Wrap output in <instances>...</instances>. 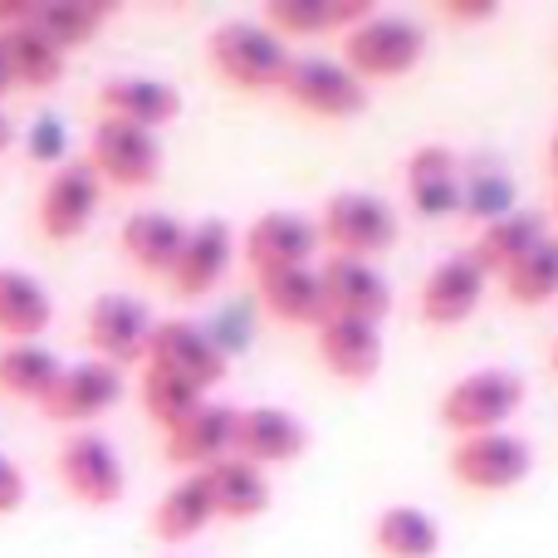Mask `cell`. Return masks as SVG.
Instances as JSON below:
<instances>
[{"instance_id":"484cf974","label":"cell","mask_w":558,"mask_h":558,"mask_svg":"<svg viewBox=\"0 0 558 558\" xmlns=\"http://www.w3.org/2000/svg\"><path fill=\"white\" fill-rule=\"evenodd\" d=\"M182 241H186V221H177L172 211H133L118 226V251L143 275H162V279L172 275Z\"/></svg>"},{"instance_id":"e575fe53","label":"cell","mask_w":558,"mask_h":558,"mask_svg":"<svg viewBox=\"0 0 558 558\" xmlns=\"http://www.w3.org/2000/svg\"><path fill=\"white\" fill-rule=\"evenodd\" d=\"M514 211V177L500 172V167H461V216L475 221V231L500 216Z\"/></svg>"},{"instance_id":"44dd1931","label":"cell","mask_w":558,"mask_h":558,"mask_svg":"<svg viewBox=\"0 0 558 558\" xmlns=\"http://www.w3.org/2000/svg\"><path fill=\"white\" fill-rule=\"evenodd\" d=\"M94 104L104 118L147 128V133H162V128H172L182 118V94L167 78L153 74H113L108 84H98Z\"/></svg>"},{"instance_id":"8fae6325","label":"cell","mask_w":558,"mask_h":558,"mask_svg":"<svg viewBox=\"0 0 558 558\" xmlns=\"http://www.w3.org/2000/svg\"><path fill=\"white\" fill-rule=\"evenodd\" d=\"M98 206H104V182L94 177V167H88L84 157H74V162L54 167V172L45 177L39 202H35V226L45 241L69 245L88 231Z\"/></svg>"},{"instance_id":"30bf717a","label":"cell","mask_w":558,"mask_h":558,"mask_svg":"<svg viewBox=\"0 0 558 558\" xmlns=\"http://www.w3.org/2000/svg\"><path fill=\"white\" fill-rule=\"evenodd\" d=\"M128 392L123 367L104 363V357H84V363H64L59 383L49 387V397L35 407L45 422L59 426H88L98 416H108Z\"/></svg>"},{"instance_id":"f546056e","label":"cell","mask_w":558,"mask_h":558,"mask_svg":"<svg viewBox=\"0 0 558 558\" xmlns=\"http://www.w3.org/2000/svg\"><path fill=\"white\" fill-rule=\"evenodd\" d=\"M0 45H5L10 59V74H15V88L25 94H45L64 78L69 54L54 45L49 35H39L35 25H15V29H0Z\"/></svg>"},{"instance_id":"cb8c5ba5","label":"cell","mask_w":558,"mask_h":558,"mask_svg":"<svg viewBox=\"0 0 558 558\" xmlns=\"http://www.w3.org/2000/svg\"><path fill=\"white\" fill-rule=\"evenodd\" d=\"M544 241H549V216L530 211V206H514L510 216H500V221H490V226H481V231H475L471 260L481 265L490 279H505L514 265L524 260V255L539 251Z\"/></svg>"},{"instance_id":"3957f363","label":"cell","mask_w":558,"mask_h":558,"mask_svg":"<svg viewBox=\"0 0 558 558\" xmlns=\"http://www.w3.org/2000/svg\"><path fill=\"white\" fill-rule=\"evenodd\" d=\"M426 59V29L402 10H377L343 35V64L363 84L407 78Z\"/></svg>"},{"instance_id":"7c38bea8","label":"cell","mask_w":558,"mask_h":558,"mask_svg":"<svg viewBox=\"0 0 558 558\" xmlns=\"http://www.w3.org/2000/svg\"><path fill=\"white\" fill-rule=\"evenodd\" d=\"M153 324L157 318L147 314L143 299L108 289V294H98L94 304L84 308V343L94 348V357H104V363L133 367V363H143Z\"/></svg>"},{"instance_id":"ac0fdd59","label":"cell","mask_w":558,"mask_h":558,"mask_svg":"<svg viewBox=\"0 0 558 558\" xmlns=\"http://www.w3.org/2000/svg\"><path fill=\"white\" fill-rule=\"evenodd\" d=\"M235 422H241V407L211 402V397H206L186 422H177L172 432H162V456L172 465H182L186 475L206 471V465L235 456Z\"/></svg>"},{"instance_id":"83f0119b","label":"cell","mask_w":558,"mask_h":558,"mask_svg":"<svg viewBox=\"0 0 558 558\" xmlns=\"http://www.w3.org/2000/svg\"><path fill=\"white\" fill-rule=\"evenodd\" d=\"M54 324V299L35 275L0 265V338L5 343H39Z\"/></svg>"},{"instance_id":"5b68a950","label":"cell","mask_w":558,"mask_h":558,"mask_svg":"<svg viewBox=\"0 0 558 558\" xmlns=\"http://www.w3.org/2000/svg\"><path fill=\"white\" fill-rule=\"evenodd\" d=\"M318 241L328 255H348V260H377L397 245L402 221L397 211L373 192H333L318 206Z\"/></svg>"},{"instance_id":"2e32d148","label":"cell","mask_w":558,"mask_h":558,"mask_svg":"<svg viewBox=\"0 0 558 558\" xmlns=\"http://www.w3.org/2000/svg\"><path fill=\"white\" fill-rule=\"evenodd\" d=\"M314 357L328 377L348 387H367L383 373V324H363V318H324L314 328Z\"/></svg>"},{"instance_id":"7bdbcfd3","label":"cell","mask_w":558,"mask_h":558,"mask_svg":"<svg viewBox=\"0 0 558 558\" xmlns=\"http://www.w3.org/2000/svg\"><path fill=\"white\" fill-rule=\"evenodd\" d=\"M549 221L558 226V186H554V202H549Z\"/></svg>"},{"instance_id":"ba28073f","label":"cell","mask_w":558,"mask_h":558,"mask_svg":"<svg viewBox=\"0 0 558 558\" xmlns=\"http://www.w3.org/2000/svg\"><path fill=\"white\" fill-rule=\"evenodd\" d=\"M54 475L69 500H78L84 510H113L128 495L123 461H118L113 441L98 432H69L54 451Z\"/></svg>"},{"instance_id":"9c48e42d","label":"cell","mask_w":558,"mask_h":558,"mask_svg":"<svg viewBox=\"0 0 558 558\" xmlns=\"http://www.w3.org/2000/svg\"><path fill=\"white\" fill-rule=\"evenodd\" d=\"M88 167L104 186H123V192H147L162 177V137L147 128L118 123V118H98L94 143H88Z\"/></svg>"},{"instance_id":"ab89813d","label":"cell","mask_w":558,"mask_h":558,"mask_svg":"<svg viewBox=\"0 0 558 558\" xmlns=\"http://www.w3.org/2000/svg\"><path fill=\"white\" fill-rule=\"evenodd\" d=\"M15 88V74H10V59H5V45H0V98Z\"/></svg>"},{"instance_id":"5bb4252c","label":"cell","mask_w":558,"mask_h":558,"mask_svg":"<svg viewBox=\"0 0 558 558\" xmlns=\"http://www.w3.org/2000/svg\"><path fill=\"white\" fill-rule=\"evenodd\" d=\"M485 289H490V275L471 260V251H451L426 270L416 314L426 328H456L485 304Z\"/></svg>"},{"instance_id":"9a60e30c","label":"cell","mask_w":558,"mask_h":558,"mask_svg":"<svg viewBox=\"0 0 558 558\" xmlns=\"http://www.w3.org/2000/svg\"><path fill=\"white\" fill-rule=\"evenodd\" d=\"M231 260H235L231 221L206 216V221L186 226L182 255H177L172 275H167V289H172V299H182V304H196V299H206L226 275H231Z\"/></svg>"},{"instance_id":"60d3db41","label":"cell","mask_w":558,"mask_h":558,"mask_svg":"<svg viewBox=\"0 0 558 558\" xmlns=\"http://www.w3.org/2000/svg\"><path fill=\"white\" fill-rule=\"evenodd\" d=\"M10 143H15V128H10V118L5 113H0V153H5V147Z\"/></svg>"},{"instance_id":"1f68e13d","label":"cell","mask_w":558,"mask_h":558,"mask_svg":"<svg viewBox=\"0 0 558 558\" xmlns=\"http://www.w3.org/2000/svg\"><path fill=\"white\" fill-rule=\"evenodd\" d=\"M113 15H118L113 0H39L29 25H35L39 35H49L69 54V49L88 45Z\"/></svg>"},{"instance_id":"836d02e7","label":"cell","mask_w":558,"mask_h":558,"mask_svg":"<svg viewBox=\"0 0 558 558\" xmlns=\"http://www.w3.org/2000/svg\"><path fill=\"white\" fill-rule=\"evenodd\" d=\"M137 402H143V412L153 416L162 432H172L177 422H186V416L206 402V392L182 383V377L162 373V367H143V373H137Z\"/></svg>"},{"instance_id":"d6986e66","label":"cell","mask_w":558,"mask_h":558,"mask_svg":"<svg viewBox=\"0 0 558 558\" xmlns=\"http://www.w3.org/2000/svg\"><path fill=\"white\" fill-rule=\"evenodd\" d=\"M407 202L422 221H451L461 216V153L446 143H422L412 147L402 167Z\"/></svg>"},{"instance_id":"d4e9b609","label":"cell","mask_w":558,"mask_h":558,"mask_svg":"<svg viewBox=\"0 0 558 558\" xmlns=\"http://www.w3.org/2000/svg\"><path fill=\"white\" fill-rule=\"evenodd\" d=\"M255 299H260L265 314L284 328H308V333H314V328L328 318L324 284H318V265H294V270L255 275Z\"/></svg>"},{"instance_id":"7402d4cb","label":"cell","mask_w":558,"mask_h":558,"mask_svg":"<svg viewBox=\"0 0 558 558\" xmlns=\"http://www.w3.org/2000/svg\"><path fill=\"white\" fill-rule=\"evenodd\" d=\"M377 15L373 0H265L260 25L279 39H318V35H348Z\"/></svg>"},{"instance_id":"4316f807","label":"cell","mask_w":558,"mask_h":558,"mask_svg":"<svg viewBox=\"0 0 558 558\" xmlns=\"http://www.w3.org/2000/svg\"><path fill=\"white\" fill-rule=\"evenodd\" d=\"M367 549L377 558H436L441 554V524L416 505H387L367 524Z\"/></svg>"},{"instance_id":"277c9868","label":"cell","mask_w":558,"mask_h":558,"mask_svg":"<svg viewBox=\"0 0 558 558\" xmlns=\"http://www.w3.org/2000/svg\"><path fill=\"white\" fill-rule=\"evenodd\" d=\"M530 471H534V446L520 432L461 436L446 451V475L465 495H510L530 481Z\"/></svg>"},{"instance_id":"4fadbf2b","label":"cell","mask_w":558,"mask_h":558,"mask_svg":"<svg viewBox=\"0 0 558 558\" xmlns=\"http://www.w3.org/2000/svg\"><path fill=\"white\" fill-rule=\"evenodd\" d=\"M318 251H324L318 221L304 211H284V206H279V211H260L241 235V260L251 265V275L314 265Z\"/></svg>"},{"instance_id":"d590c367","label":"cell","mask_w":558,"mask_h":558,"mask_svg":"<svg viewBox=\"0 0 558 558\" xmlns=\"http://www.w3.org/2000/svg\"><path fill=\"white\" fill-rule=\"evenodd\" d=\"M25 153L35 157V162L64 167V128H59L54 118H35V128H29V137H25Z\"/></svg>"},{"instance_id":"52a82bcc","label":"cell","mask_w":558,"mask_h":558,"mask_svg":"<svg viewBox=\"0 0 558 558\" xmlns=\"http://www.w3.org/2000/svg\"><path fill=\"white\" fill-rule=\"evenodd\" d=\"M143 367H162V373L211 392V387H221L231 377V348L211 328L192 324V318H157L153 338H147Z\"/></svg>"},{"instance_id":"ffe728a7","label":"cell","mask_w":558,"mask_h":558,"mask_svg":"<svg viewBox=\"0 0 558 558\" xmlns=\"http://www.w3.org/2000/svg\"><path fill=\"white\" fill-rule=\"evenodd\" d=\"M308 451V426L304 416H294L289 407H241V422H235V456L260 471L270 465H294Z\"/></svg>"},{"instance_id":"7a4b0ae2","label":"cell","mask_w":558,"mask_h":558,"mask_svg":"<svg viewBox=\"0 0 558 558\" xmlns=\"http://www.w3.org/2000/svg\"><path fill=\"white\" fill-rule=\"evenodd\" d=\"M524 377L514 367H471L461 373L436 402V422L461 441V436H481V432H505L510 416L524 407Z\"/></svg>"},{"instance_id":"8d00e7d4","label":"cell","mask_w":558,"mask_h":558,"mask_svg":"<svg viewBox=\"0 0 558 558\" xmlns=\"http://www.w3.org/2000/svg\"><path fill=\"white\" fill-rule=\"evenodd\" d=\"M436 15L451 20V25H485V20L500 15V5H495V0H441Z\"/></svg>"},{"instance_id":"b9f144b4","label":"cell","mask_w":558,"mask_h":558,"mask_svg":"<svg viewBox=\"0 0 558 558\" xmlns=\"http://www.w3.org/2000/svg\"><path fill=\"white\" fill-rule=\"evenodd\" d=\"M549 373L558 377V338H554V343H549Z\"/></svg>"},{"instance_id":"8992f818","label":"cell","mask_w":558,"mask_h":558,"mask_svg":"<svg viewBox=\"0 0 558 558\" xmlns=\"http://www.w3.org/2000/svg\"><path fill=\"white\" fill-rule=\"evenodd\" d=\"M279 98L308 118H328V123H348V118L367 113V104H373L363 78H357L343 59H324V54L289 59V74H284V84H279Z\"/></svg>"},{"instance_id":"d6a6232c","label":"cell","mask_w":558,"mask_h":558,"mask_svg":"<svg viewBox=\"0 0 558 558\" xmlns=\"http://www.w3.org/2000/svg\"><path fill=\"white\" fill-rule=\"evenodd\" d=\"M500 294L510 299L514 308H549L558 299V235L530 251L510 275L500 279Z\"/></svg>"},{"instance_id":"603a6c76","label":"cell","mask_w":558,"mask_h":558,"mask_svg":"<svg viewBox=\"0 0 558 558\" xmlns=\"http://www.w3.org/2000/svg\"><path fill=\"white\" fill-rule=\"evenodd\" d=\"M206 485V495H211V514L221 524H251L260 520L265 510H270L275 490H270V475L260 471V465L241 461V456H226V461L206 465V471H196Z\"/></svg>"},{"instance_id":"f35d334b","label":"cell","mask_w":558,"mask_h":558,"mask_svg":"<svg viewBox=\"0 0 558 558\" xmlns=\"http://www.w3.org/2000/svg\"><path fill=\"white\" fill-rule=\"evenodd\" d=\"M544 167H549V177H554V186H558V123H554L549 143H544Z\"/></svg>"},{"instance_id":"6da1fadb","label":"cell","mask_w":558,"mask_h":558,"mask_svg":"<svg viewBox=\"0 0 558 558\" xmlns=\"http://www.w3.org/2000/svg\"><path fill=\"white\" fill-rule=\"evenodd\" d=\"M289 45L260 25V20H221L206 35V69L231 94H279L289 74Z\"/></svg>"},{"instance_id":"e0dca14e","label":"cell","mask_w":558,"mask_h":558,"mask_svg":"<svg viewBox=\"0 0 558 558\" xmlns=\"http://www.w3.org/2000/svg\"><path fill=\"white\" fill-rule=\"evenodd\" d=\"M318 284H324L328 318H363V324H383L392 314V284L373 260H348V255H328L318 265Z\"/></svg>"},{"instance_id":"f1b7e54d","label":"cell","mask_w":558,"mask_h":558,"mask_svg":"<svg viewBox=\"0 0 558 558\" xmlns=\"http://www.w3.org/2000/svg\"><path fill=\"white\" fill-rule=\"evenodd\" d=\"M206 524H216V514H211V495H206L196 471L182 475L177 485H167L157 495L153 514H147V530H153L157 544H192Z\"/></svg>"},{"instance_id":"74e56055","label":"cell","mask_w":558,"mask_h":558,"mask_svg":"<svg viewBox=\"0 0 558 558\" xmlns=\"http://www.w3.org/2000/svg\"><path fill=\"white\" fill-rule=\"evenodd\" d=\"M25 495H29L25 471H20L10 456H0V520H5V514H15L20 505H25Z\"/></svg>"},{"instance_id":"4dcf8cb0","label":"cell","mask_w":558,"mask_h":558,"mask_svg":"<svg viewBox=\"0 0 558 558\" xmlns=\"http://www.w3.org/2000/svg\"><path fill=\"white\" fill-rule=\"evenodd\" d=\"M64 363L54 357V348L45 343H5L0 348V397L10 402L39 407L49 397V387L59 383Z\"/></svg>"}]
</instances>
